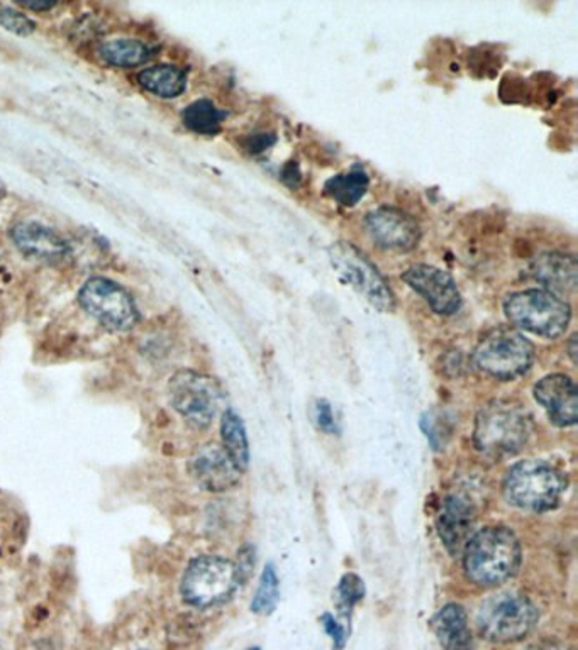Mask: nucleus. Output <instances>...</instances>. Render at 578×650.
I'll return each instance as SVG.
<instances>
[{"mask_svg": "<svg viewBox=\"0 0 578 650\" xmlns=\"http://www.w3.org/2000/svg\"><path fill=\"white\" fill-rule=\"evenodd\" d=\"M464 566L468 580L492 588L511 580L521 566V544L506 527H487L465 546Z\"/></svg>", "mask_w": 578, "mask_h": 650, "instance_id": "1", "label": "nucleus"}, {"mask_svg": "<svg viewBox=\"0 0 578 650\" xmlns=\"http://www.w3.org/2000/svg\"><path fill=\"white\" fill-rule=\"evenodd\" d=\"M531 436V420L522 406L494 400L482 407L475 422V446L490 458H506L525 448Z\"/></svg>", "mask_w": 578, "mask_h": 650, "instance_id": "2", "label": "nucleus"}, {"mask_svg": "<svg viewBox=\"0 0 578 650\" xmlns=\"http://www.w3.org/2000/svg\"><path fill=\"white\" fill-rule=\"evenodd\" d=\"M567 480L555 466L545 461L518 462L504 480V497L512 507L529 512H548L560 503Z\"/></svg>", "mask_w": 578, "mask_h": 650, "instance_id": "3", "label": "nucleus"}, {"mask_svg": "<svg viewBox=\"0 0 578 650\" xmlns=\"http://www.w3.org/2000/svg\"><path fill=\"white\" fill-rule=\"evenodd\" d=\"M328 258L335 273L373 309L383 313L396 310V296L389 283L360 249L351 242L338 241L329 246Z\"/></svg>", "mask_w": 578, "mask_h": 650, "instance_id": "4", "label": "nucleus"}, {"mask_svg": "<svg viewBox=\"0 0 578 650\" xmlns=\"http://www.w3.org/2000/svg\"><path fill=\"white\" fill-rule=\"evenodd\" d=\"M240 584L235 562L221 556H199L187 566L180 593L190 607L211 608L226 603Z\"/></svg>", "mask_w": 578, "mask_h": 650, "instance_id": "5", "label": "nucleus"}, {"mask_svg": "<svg viewBox=\"0 0 578 650\" xmlns=\"http://www.w3.org/2000/svg\"><path fill=\"white\" fill-rule=\"evenodd\" d=\"M504 312L516 328L548 339L565 334L571 320L570 306L548 290L512 293L504 302Z\"/></svg>", "mask_w": 578, "mask_h": 650, "instance_id": "6", "label": "nucleus"}, {"mask_svg": "<svg viewBox=\"0 0 578 650\" xmlns=\"http://www.w3.org/2000/svg\"><path fill=\"white\" fill-rule=\"evenodd\" d=\"M168 399L189 426L206 429L225 406L226 393L216 378L182 370L168 383Z\"/></svg>", "mask_w": 578, "mask_h": 650, "instance_id": "7", "label": "nucleus"}, {"mask_svg": "<svg viewBox=\"0 0 578 650\" xmlns=\"http://www.w3.org/2000/svg\"><path fill=\"white\" fill-rule=\"evenodd\" d=\"M474 359L484 373L511 381L528 373L535 361V346L516 329H494L479 342Z\"/></svg>", "mask_w": 578, "mask_h": 650, "instance_id": "8", "label": "nucleus"}, {"mask_svg": "<svg viewBox=\"0 0 578 650\" xmlns=\"http://www.w3.org/2000/svg\"><path fill=\"white\" fill-rule=\"evenodd\" d=\"M539 620L536 604L525 594L500 593L479 611V629L492 642H518L532 632Z\"/></svg>", "mask_w": 578, "mask_h": 650, "instance_id": "9", "label": "nucleus"}, {"mask_svg": "<svg viewBox=\"0 0 578 650\" xmlns=\"http://www.w3.org/2000/svg\"><path fill=\"white\" fill-rule=\"evenodd\" d=\"M80 307L112 332H128L140 320V310L121 284L109 278H90L79 293Z\"/></svg>", "mask_w": 578, "mask_h": 650, "instance_id": "10", "label": "nucleus"}, {"mask_svg": "<svg viewBox=\"0 0 578 650\" xmlns=\"http://www.w3.org/2000/svg\"><path fill=\"white\" fill-rule=\"evenodd\" d=\"M367 229L371 239L389 251L409 252L421 241V228L415 217L396 207H379L368 213Z\"/></svg>", "mask_w": 578, "mask_h": 650, "instance_id": "11", "label": "nucleus"}, {"mask_svg": "<svg viewBox=\"0 0 578 650\" xmlns=\"http://www.w3.org/2000/svg\"><path fill=\"white\" fill-rule=\"evenodd\" d=\"M402 280L425 297L429 307L439 316H454L460 310L461 293L448 271L429 264H415L402 274Z\"/></svg>", "mask_w": 578, "mask_h": 650, "instance_id": "12", "label": "nucleus"}, {"mask_svg": "<svg viewBox=\"0 0 578 650\" xmlns=\"http://www.w3.org/2000/svg\"><path fill=\"white\" fill-rule=\"evenodd\" d=\"M190 474L203 490L222 493L240 483L241 471L222 446L206 444L190 459Z\"/></svg>", "mask_w": 578, "mask_h": 650, "instance_id": "13", "label": "nucleus"}, {"mask_svg": "<svg viewBox=\"0 0 578 650\" xmlns=\"http://www.w3.org/2000/svg\"><path fill=\"white\" fill-rule=\"evenodd\" d=\"M535 399L557 426L570 427L577 423L578 390L574 381L565 374L542 378L535 387Z\"/></svg>", "mask_w": 578, "mask_h": 650, "instance_id": "14", "label": "nucleus"}, {"mask_svg": "<svg viewBox=\"0 0 578 650\" xmlns=\"http://www.w3.org/2000/svg\"><path fill=\"white\" fill-rule=\"evenodd\" d=\"M475 523L474 504L461 494H450L441 503L438 516V532L450 554L464 551L470 540Z\"/></svg>", "mask_w": 578, "mask_h": 650, "instance_id": "15", "label": "nucleus"}, {"mask_svg": "<svg viewBox=\"0 0 578 650\" xmlns=\"http://www.w3.org/2000/svg\"><path fill=\"white\" fill-rule=\"evenodd\" d=\"M11 239L24 257L34 260H60L68 254L67 241L40 222H18L12 226Z\"/></svg>", "mask_w": 578, "mask_h": 650, "instance_id": "16", "label": "nucleus"}, {"mask_svg": "<svg viewBox=\"0 0 578 650\" xmlns=\"http://www.w3.org/2000/svg\"><path fill=\"white\" fill-rule=\"evenodd\" d=\"M577 271L575 257L561 254V252H547L536 258L532 263V274L536 280L554 292H574L577 287Z\"/></svg>", "mask_w": 578, "mask_h": 650, "instance_id": "17", "label": "nucleus"}, {"mask_svg": "<svg viewBox=\"0 0 578 650\" xmlns=\"http://www.w3.org/2000/svg\"><path fill=\"white\" fill-rule=\"evenodd\" d=\"M432 630L444 650H474L467 611L461 604L441 608L432 619Z\"/></svg>", "mask_w": 578, "mask_h": 650, "instance_id": "18", "label": "nucleus"}, {"mask_svg": "<svg viewBox=\"0 0 578 650\" xmlns=\"http://www.w3.org/2000/svg\"><path fill=\"white\" fill-rule=\"evenodd\" d=\"M138 83L160 99H177L187 89V73L176 64H155L138 73Z\"/></svg>", "mask_w": 578, "mask_h": 650, "instance_id": "19", "label": "nucleus"}, {"mask_svg": "<svg viewBox=\"0 0 578 650\" xmlns=\"http://www.w3.org/2000/svg\"><path fill=\"white\" fill-rule=\"evenodd\" d=\"M99 57L111 67L134 68L150 61L153 50L143 41L119 38L100 44Z\"/></svg>", "mask_w": 578, "mask_h": 650, "instance_id": "20", "label": "nucleus"}, {"mask_svg": "<svg viewBox=\"0 0 578 650\" xmlns=\"http://www.w3.org/2000/svg\"><path fill=\"white\" fill-rule=\"evenodd\" d=\"M370 186V178L361 168L336 174L325 183V193L335 202L345 207H353L363 199Z\"/></svg>", "mask_w": 578, "mask_h": 650, "instance_id": "21", "label": "nucleus"}, {"mask_svg": "<svg viewBox=\"0 0 578 650\" xmlns=\"http://www.w3.org/2000/svg\"><path fill=\"white\" fill-rule=\"evenodd\" d=\"M222 448L228 452L241 473L250 464V448H248L247 430L243 420L231 409L225 410L221 420Z\"/></svg>", "mask_w": 578, "mask_h": 650, "instance_id": "22", "label": "nucleus"}, {"mask_svg": "<svg viewBox=\"0 0 578 650\" xmlns=\"http://www.w3.org/2000/svg\"><path fill=\"white\" fill-rule=\"evenodd\" d=\"M226 118H228L226 111L219 109L215 102L208 99H199L189 103L182 112L186 128L202 136L218 134Z\"/></svg>", "mask_w": 578, "mask_h": 650, "instance_id": "23", "label": "nucleus"}, {"mask_svg": "<svg viewBox=\"0 0 578 650\" xmlns=\"http://www.w3.org/2000/svg\"><path fill=\"white\" fill-rule=\"evenodd\" d=\"M277 603H279V578L273 564H268L261 574L260 587L251 601V610L258 616H270L271 611L276 610Z\"/></svg>", "mask_w": 578, "mask_h": 650, "instance_id": "24", "label": "nucleus"}, {"mask_svg": "<svg viewBox=\"0 0 578 650\" xmlns=\"http://www.w3.org/2000/svg\"><path fill=\"white\" fill-rule=\"evenodd\" d=\"M365 597L363 581L357 574H345L338 587L339 608L341 611H351L355 604L360 603Z\"/></svg>", "mask_w": 578, "mask_h": 650, "instance_id": "25", "label": "nucleus"}, {"mask_svg": "<svg viewBox=\"0 0 578 650\" xmlns=\"http://www.w3.org/2000/svg\"><path fill=\"white\" fill-rule=\"evenodd\" d=\"M0 26L8 29L12 34L29 36L37 31V24L28 16L22 12L16 11V9L9 8V6L0 4Z\"/></svg>", "mask_w": 578, "mask_h": 650, "instance_id": "26", "label": "nucleus"}, {"mask_svg": "<svg viewBox=\"0 0 578 650\" xmlns=\"http://www.w3.org/2000/svg\"><path fill=\"white\" fill-rule=\"evenodd\" d=\"M316 423H318L319 429L325 430V432H338L331 406H329L326 400H319V402L316 403Z\"/></svg>", "mask_w": 578, "mask_h": 650, "instance_id": "27", "label": "nucleus"}, {"mask_svg": "<svg viewBox=\"0 0 578 650\" xmlns=\"http://www.w3.org/2000/svg\"><path fill=\"white\" fill-rule=\"evenodd\" d=\"M321 623L322 627H325L326 632L331 637L335 646L338 647V649H343L345 643H347V632H345L343 627L336 623V620L332 619L329 613H325V616L321 617Z\"/></svg>", "mask_w": 578, "mask_h": 650, "instance_id": "28", "label": "nucleus"}, {"mask_svg": "<svg viewBox=\"0 0 578 650\" xmlns=\"http://www.w3.org/2000/svg\"><path fill=\"white\" fill-rule=\"evenodd\" d=\"M238 556H240V561H238V564L235 562V564L238 572H240V580L243 581L247 580V576L250 574L255 566L253 549L247 546Z\"/></svg>", "mask_w": 578, "mask_h": 650, "instance_id": "29", "label": "nucleus"}, {"mask_svg": "<svg viewBox=\"0 0 578 650\" xmlns=\"http://www.w3.org/2000/svg\"><path fill=\"white\" fill-rule=\"evenodd\" d=\"M273 142H276V138L271 134H255L248 139V150H250L251 153H260V151L270 148Z\"/></svg>", "mask_w": 578, "mask_h": 650, "instance_id": "30", "label": "nucleus"}, {"mask_svg": "<svg viewBox=\"0 0 578 650\" xmlns=\"http://www.w3.org/2000/svg\"><path fill=\"white\" fill-rule=\"evenodd\" d=\"M24 6L26 9H29V11H38V12H44V11H51V9L57 8V4H54V2H29V4H22Z\"/></svg>", "mask_w": 578, "mask_h": 650, "instance_id": "31", "label": "nucleus"}, {"mask_svg": "<svg viewBox=\"0 0 578 650\" xmlns=\"http://www.w3.org/2000/svg\"><path fill=\"white\" fill-rule=\"evenodd\" d=\"M528 650H564L560 647L554 646V643H536V646L529 647Z\"/></svg>", "mask_w": 578, "mask_h": 650, "instance_id": "32", "label": "nucleus"}, {"mask_svg": "<svg viewBox=\"0 0 578 650\" xmlns=\"http://www.w3.org/2000/svg\"><path fill=\"white\" fill-rule=\"evenodd\" d=\"M575 344H577V336H574V338H571L570 341V356H571V361H574L575 363V354H577V348H575Z\"/></svg>", "mask_w": 578, "mask_h": 650, "instance_id": "33", "label": "nucleus"}, {"mask_svg": "<svg viewBox=\"0 0 578 650\" xmlns=\"http://www.w3.org/2000/svg\"><path fill=\"white\" fill-rule=\"evenodd\" d=\"M6 196H8V189H6V183L0 180V203L6 199Z\"/></svg>", "mask_w": 578, "mask_h": 650, "instance_id": "34", "label": "nucleus"}, {"mask_svg": "<svg viewBox=\"0 0 578 650\" xmlns=\"http://www.w3.org/2000/svg\"><path fill=\"white\" fill-rule=\"evenodd\" d=\"M248 650H261L260 647H251V649Z\"/></svg>", "mask_w": 578, "mask_h": 650, "instance_id": "35", "label": "nucleus"}]
</instances>
